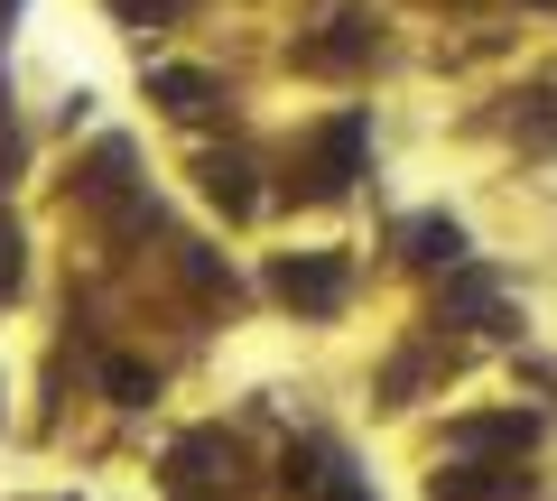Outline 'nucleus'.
I'll list each match as a JSON object with an SVG mask.
<instances>
[{
  "mask_svg": "<svg viewBox=\"0 0 557 501\" xmlns=\"http://www.w3.org/2000/svg\"><path fill=\"white\" fill-rule=\"evenodd\" d=\"M121 20H168V0H121Z\"/></svg>",
  "mask_w": 557,
  "mask_h": 501,
  "instance_id": "nucleus-8",
  "label": "nucleus"
},
{
  "mask_svg": "<svg viewBox=\"0 0 557 501\" xmlns=\"http://www.w3.org/2000/svg\"><path fill=\"white\" fill-rule=\"evenodd\" d=\"M511 492H530V474H437L428 483V501H511Z\"/></svg>",
  "mask_w": 557,
  "mask_h": 501,
  "instance_id": "nucleus-2",
  "label": "nucleus"
},
{
  "mask_svg": "<svg viewBox=\"0 0 557 501\" xmlns=\"http://www.w3.org/2000/svg\"><path fill=\"white\" fill-rule=\"evenodd\" d=\"M149 93H159V102H168V112H186V121H196V112H205V102H214V84H205V75H196V65H159V75H149Z\"/></svg>",
  "mask_w": 557,
  "mask_h": 501,
  "instance_id": "nucleus-3",
  "label": "nucleus"
},
{
  "mask_svg": "<svg viewBox=\"0 0 557 501\" xmlns=\"http://www.w3.org/2000/svg\"><path fill=\"white\" fill-rule=\"evenodd\" d=\"M409 251L418 261H465V233L456 223H409Z\"/></svg>",
  "mask_w": 557,
  "mask_h": 501,
  "instance_id": "nucleus-6",
  "label": "nucleus"
},
{
  "mask_svg": "<svg viewBox=\"0 0 557 501\" xmlns=\"http://www.w3.org/2000/svg\"><path fill=\"white\" fill-rule=\"evenodd\" d=\"M205 196L233 204V214H251V167L242 159H205Z\"/></svg>",
  "mask_w": 557,
  "mask_h": 501,
  "instance_id": "nucleus-5",
  "label": "nucleus"
},
{
  "mask_svg": "<svg viewBox=\"0 0 557 501\" xmlns=\"http://www.w3.org/2000/svg\"><path fill=\"white\" fill-rule=\"evenodd\" d=\"M270 288L288 306H317V316H325V306H344V261H278Z\"/></svg>",
  "mask_w": 557,
  "mask_h": 501,
  "instance_id": "nucleus-1",
  "label": "nucleus"
},
{
  "mask_svg": "<svg viewBox=\"0 0 557 501\" xmlns=\"http://www.w3.org/2000/svg\"><path fill=\"white\" fill-rule=\"evenodd\" d=\"M354 159H362V121H335V130H325V177H317L325 196H335V186L354 177Z\"/></svg>",
  "mask_w": 557,
  "mask_h": 501,
  "instance_id": "nucleus-4",
  "label": "nucleus"
},
{
  "mask_svg": "<svg viewBox=\"0 0 557 501\" xmlns=\"http://www.w3.org/2000/svg\"><path fill=\"white\" fill-rule=\"evenodd\" d=\"M102 381H112V400H121V409H139V400H149V390H159V381H149V372H139V362H112Z\"/></svg>",
  "mask_w": 557,
  "mask_h": 501,
  "instance_id": "nucleus-7",
  "label": "nucleus"
}]
</instances>
